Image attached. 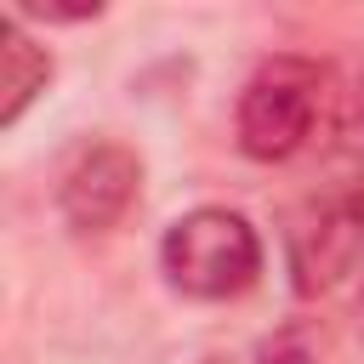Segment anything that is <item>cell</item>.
Segmentation results:
<instances>
[{"label": "cell", "mask_w": 364, "mask_h": 364, "mask_svg": "<svg viewBox=\"0 0 364 364\" xmlns=\"http://www.w3.org/2000/svg\"><path fill=\"white\" fill-rule=\"evenodd\" d=\"M102 6H17L11 17H46V23H85V17H97Z\"/></svg>", "instance_id": "8"}, {"label": "cell", "mask_w": 364, "mask_h": 364, "mask_svg": "<svg viewBox=\"0 0 364 364\" xmlns=\"http://www.w3.org/2000/svg\"><path fill=\"white\" fill-rule=\"evenodd\" d=\"M136 193H142V159H136V148H125L114 136L85 142L57 176V210L74 233L119 228L125 210L136 205Z\"/></svg>", "instance_id": "4"}, {"label": "cell", "mask_w": 364, "mask_h": 364, "mask_svg": "<svg viewBox=\"0 0 364 364\" xmlns=\"http://www.w3.org/2000/svg\"><path fill=\"white\" fill-rule=\"evenodd\" d=\"M353 324H358V341H364V279H358V301H353Z\"/></svg>", "instance_id": "9"}, {"label": "cell", "mask_w": 364, "mask_h": 364, "mask_svg": "<svg viewBox=\"0 0 364 364\" xmlns=\"http://www.w3.org/2000/svg\"><path fill=\"white\" fill-rule=\"evenodd\" d=\"M284 256H290L296 296L336 290L364 262V188L347 182V188L313 193L284 228Z\"/></svg>", "instance_id": "3"}, {"label": "cell", "mask_w": 364, "mask_h": 364, "mask_svg": "<svg viewBox=\"0 0 364 364\" xmlns=\"http://www.w3.org/2000/svg\"><path fill=\"white\" fill-rule=\"evenodd\" d=\"M159 273L188 301H233L262 279V239L250 216L228 205H199L165 228Z\"/></svg>", "instance_id": "1"}, {"label": "cell", "mask_w": 364, "mask_h": 364, "mask_svg": "<svg viewBox=\"0 0 364 364\" xmlns=\"http://www.w3.org/2000/svg\"><path fill=\"white\" fill-rule=\"evenodd\" d=\"M250 364H318V341H313V330L307 324H279V330H267L256 347H250Z\"/></svg>", "instance_id": "7"}, {"label": "cell", "mask_w": 364, "mask_h": 364, "mask_svg": "<svg viewBox=\"0 0 364 364\" xmlns=\"http://www.w3.org/2000/svg\"><path fill=\"white\" fill-rule=\"evenodd\" d=\"M46 85H51V51L23 28V17H6V28H0V125H17Z\"/></svg>", "instance_id": "5"}, {"label": "cell", "mask_w": 364, "mask_h": 364, "mask_svg": "<svg viewBox=\"0 0 364 364\" xmlns=\"http://www.w3.org/2000/svg\"><path fill=\"white\" fill-rule=\"evenodd\" d=\"M336 159L364 188V57L347 68V85L336 91Z\"/></svg>", "instance_id": "6"}, {"label": "cell", "mask_w": 364, "mask_h": 364, "mask_svg": "<svg viewBox=\"0 0 364 364\" xmlns=\"http://www.w3.org/2000/svg\"><path fill=\"white\" fill-rule=\"evenodd\" d=\"M324 91H330L324 63L296 57V51L262 57L250 68L245 91H239V108H233L239 154L256 159V165H279V159L301 154L307 136H313V125H318Z\"/></svg>", "instance_id": "2"}, {"label": "cell", "mask_w": 364, "mask_h": 364, "mask_svg": "<svg viewBox=\"0 0 364 364\" xmlns=\"http://www.w3.org/2000/svg\"><path fill=\"white\" fill-rule=\"evenodd\" d=\"M199 364H222V358H199Z\"/></svg>", "instance_id": "10"}]
</instances>
